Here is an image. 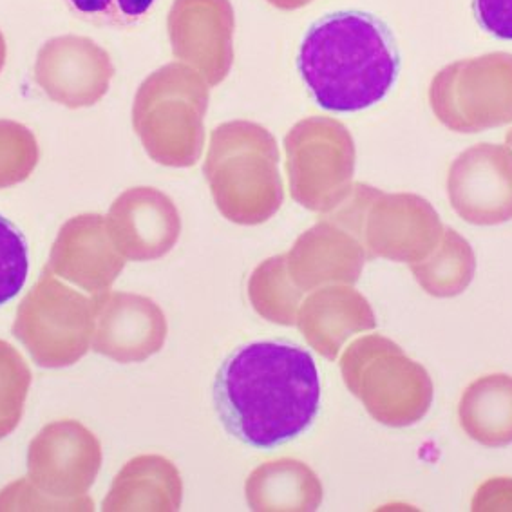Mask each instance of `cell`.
<instances>
[{"label":"cell","mask_w":512,"mask_h":512,"mask_svg":"<svg viewBox=\"0 0 512 512\" xmlns=\"http://www.w3.org/2000/svg\"><path fill=\"white\" fill-rule=\"evenodd\" d=\"M214 399L234 437L247 446L272 449L312 426L321 404L319 371L299 346L252 342L221 366Z\"/></svg>","instance_id":"6da1fadb"},{"label":"cell","mask_w":512,"mask_h":512,"mask_svg":"<svg viewBox=\"0 0 512 512\" xmlns=\"http://www.w3.org/2000/svg\"><path fill=\"white\" fill-rule=\"evenodd\" d=\"M297 67L319 107L357 113L388 96L399 76L400 55L382 20L362 11H339L308 29Z\"/></svg>","instance_id":"7a4b0ae2"},{"label":"cell","mask_w":512,"mask_h":512,"mask_svg":"<svg viewBox=\"0 0 512 512\" xmlns=\"http://www.w3.org/2000/svg\"><path fill=\"white\" fill-rule=\"evenodd\" d=\"M203 174L219 212L238 225L265 223L285 200L279 147L254 122L234 120L212 131Z\"/></svg>","instance_id":"3957f363"},{"label":"cell","mask_w":512,"mask_h":512,"mask_svg":"<svg viewBox=\"0 0 512 512\" xmlns=\"http://www.w3.org/2000/svg\"><path fill=\"white\" fill-rule=\"evenodd\" d=\"M209 84L183 64L172 62L143 80L133 104V127L152 162L189 169L205 147Z\"/></svg>","instance_id":"277c9868"},{"label":"cell","mask_w":512,"mask_h":512,"mask_svg":"<svg viewBox=\"0 0 512 512\" xmlns=\"http://www.w3.org/2000/svg\"><path fill=\"white\" fill-rule=\"evenodd\" d=\"M323 216L361 239L368 259L408 265L429 256L446 228L417 194H386L366 183L353 185L346 200Z\"/></svg>","instance_id":"5b68a950"},{"label":"cell","mask_w":512,"mask_h":512,"mask_svg":"<svg viewBox=\"0 0 512 512\" xmlns=\"http://www.w3.org/2000/svg\"><path fill=\"white\" fill-rule=\"evenodd\" d=\"M342 379L380 424L415 426L433 404V380L397 342L368 335L351 342L341 359Z\"/></svg>","instance_id":"8992f818"},{"label":"cell","mask_w":512,"mask_h":512,"mask_svg":"<svg viewBox=\"0 0 512 512\" xmlns=\"http://www.w3.org/2000/svg\"><path fill=\"white\" fill-rule=\"evenodd\" d=\"M95 332L93 297L64 285L49 268L22 299L13 333L40 368H69L86 357Z\"/></svg>","instance_id":"52a82bcc"},{"label":"cell","mask_w":512,"mask_h":512,"mask_svg":"<svg viewBox=\"0 0 512 512\" xmlns=\"http://www.w3.org/2000/svg\"><path fill=\"white\" fill-rule=\"evenodd\" d=\"M285 152L295 203L326 214L346 200L353 187L355 142L341 122L304 118L286 134Z\"/></svg>","instance_id":"ba28073f"},{"label":"cell","mask_w":512,"mask_h":512,"mask_svg":"<svg viewBox=\"0 0 512 512\" xmlns=\"http://www.w3.org/2000/svg\"><path fill=\"white\" fill-rule=\"evenodd\" d=\"M102 467V444L84 424L57 420L42 427L28 447V480L67 511H93L87 496Z\"/></svg>","instance_id":"9c48e42d"},{"label":"cell","mask_w":512,"mask_h":512,"mask_svg":"<svg viewBox=\"0 0 512 512\" xmlns=\"http://www.w3.org/2000/svg\"><path fill=\"white\" fill-rule=\"evenodd\" d=\"M489 62H456L435 76L429 102L447 129L471 134L512 122V75H489Z\"/></svg>","instance_id":"30bf717a"},{"label":"cell","mask_w":512,"mask_h":512,"mask_svg":"<svg viewBox=\"0 0 512 512\" xmlns=\"http://www.w3.org/2000/svg\"><path fill=\"white\" fill-rule=\"evenodd\" d=\"M167 31L174 57L219 86L234 64L236 15L230 0H174Z\"/></svg>","instance_id":"8fae6325"},{"label":"cell","mask_w":512,"mask_h":512,"mask_svg":"<svg viewBox=\"0 0 512 512\" xmlns=\"http://www.w3.org/2000/svg\"><path fill=\"white\" fill-rule=\"evenodd\" d=\"M35 82L51 102L69 109L98 104L114 78L111 55L91 38H49L35 60Z\"/></svg>","instance_id":"7c38bea8"},{"label":"cell","mask_w":512,"mask_h":512,"mask_svg":"<svg viewBox=\"0 0 512 512\" xmlns=\"http://www.w3.org/2000/svg\"><path fill=\"white\" fill-rule=\"evenodd\" d=\"M447 194L465 223L493 227L511 221V149L480 143L462 152L449 169Z\"/></svg>","instance_id":"4fadbf2b"},{"label":"cell","mask_w":512,"mask_h":512,"mask_svg":"<svg viewBox=\"0 0 512 512\" xmlns=\"http://www.w3.org/2000/svg\"><path fill=\"white\" fill-rule=\"evenodd\" d=\"M96 353L118 364L151 359L167 341L169 324L158 304L145 295L100 292L93 295Z\"/></svg>","instance_id":"5bb4252c"},{"label":"cell","mask_w":512,"mask_h":512,"mask_svg":"<svg viewBox=\"0 0 512 512\" xmlns=\"http://www.w3.org/2000/svg\"><path fill=\"white\" fill-rule=\"evenodd\" d=\"M107 228L114 247L129 261H156L176 247L180 212L174 201L154 187L125 190L109 207Z\"/></svg>","instance_id":"9a60e30c"},{"label":"cell","mask_w":512,"mask_h":512,"mask_svg":"<svg viewBox=\"0 0 512 512\" xmlns=\"http://www.w3.org/2000/svg\"><path fill=\"white\" fill-rule=\"evenodd\" d=\"M124 266L125 257L114 247L105 216L80 214L60 228L46 268L95 295L109 290Z\"/></svg>","instance_id":"2e32d148"},{"label":"cell","mask_w":512,"mask_h":512,"mask_svg":"<svg viewBox=\"0 0 512 512\" xmlns=\"http://www.w3.org/2000/svg\"><path fill=\"white\" fill-rule=\"evenodd\" d=\"M368 261L361 239L323 216L308 228L286 254L288 272L306 292L330 285H353Z\"/></svg>","instance_id":"e0dca14e"},{"label":"cell","mask_w":512,"mask_h":512,"mask_svg":"<svg viewBox=\"0 0 512 512\" xmlns=\"http://www.w3.org/2000/svg\"><path fill=\"white\" fill-rule=\"evenodd\" d=\"M295 324L313 350L335 361L353 335L375 330L377 319L361 292L351 285H330L304 299Z\"/></svg>","instance_id":"ac0fdd59"},{"label":"cell","mask_w":512,"mask_h":512,"mask_svg":"<svg viewBox=\"0 0 512 512\" xmlns=\"http://www.w3.org/2000/svg\"><path fill=\"white\" fill-rule=\"evenodd\" d=\"M183 482L178 467L165 456L142 455L129 460L116 475L102 509L118 511H178Z\"/></svg>","instance_id":"d6986e66"},{"label":"cell","mask_w":512,"mask_h":512,"mask_svg":"<svg viewBox=\"0 0 512 512\" xmlns=\"http://www.w3.org/2000/svg\"><path fill=\"white\" fill-rule=\"evenodd\" d=\"M252 511H317L323 485L308 465L281 458L257 467L245 485Z\"/></svg>","instance_id":"ffe728a7"},{"label":"cell","mask_w":512,"mask_h":512,"mask_svg":"<svg viewBox=\"0 0 512 512\" xmlns=\"http://www.w3.org/2000/svg\"><path fill=\"white\" fill-rule=\"evenodd\" d=\"M458 418L467 437L485 447L512 444V377L494 373L465 389Z\"/></svg>","instance_id":"44dd1931"},{"label":"cell","mask_w":512,"mask_h":512,"mask_svg":"<svg viewBox=\"0 0 512 512\" xmlns=\"http://www.w3.org/2000/svg\"><path fill=\"white\" fill-rule=\"evenodd\" d=\"M409 268L426 294L440 299L456 297L475 279V252L467 239L446 227L431 254Z\"/></svg>","instance_id":"7402d4cb"},{"label":"cell","mask_w":512,"mask_h":512,"mask_svg":"<svg viewBox=\"0 0 512 512\" xmlns=\"http://www.w3.org/2000/svg\"><path fill=\"white\" fill-rule=\"evenodd\" d=\"M304 292L288 272L286 256L270 257L257 266L248 281V299L263 319L294 326Z\"/></svg>","instance_id":"603a6c76"},{"label":"cell","mask_w":512,"mask_h":512,"mask_svg":"<svg viewBox=\"0 0 512 512\" xmlns=\"http://www.w3.org/2000/svg\"><path fill=\"white\" fill-rule=\"evenodd\" d=\"M31 380L28 362L10 342L0 341V440L19 427Z\"/></svg>","instance_id":"cb8c5ba5"},{"label":"cell","mask_w":512,"mask_h":512,"mask_svg":"<svg viewBox=\"0 0 512 512\" xmlns=\"http://www.w3.org/2000/svg\"><path fill=\"white\" fill-rule=\"evenodd\" d=\"M40 162L33 131L15 120H0V190L28 180Z\"/></svg>","instance_id":"d4e9b609"},{"label":"cell","mask_w":512,"mask_h":512,"mask_svg":"<svg viewBox=\"0 0 512 512\" xmlns=\"http://www.w3.org/2000/svg\"><path fill=\"white\" fill-rule=\"evenodd\" d=\"M76 19L105 28H133L149 17L158 0H64Z\"/></svg>","instance_id":"484cf974"},{"label":"cell","mask_w":512,"mask_h":512,"mask_svg":"<svg viewBox=\"0 0 512 512\" xmlns=\"http://www.w3.org/2000/svg\"><path fill=\"white\" fill-rule=\"evenodd\" d=\"M28 274V243L10 219L0 216V306L22 292Z\"/></svg>","instance_id":"4316f807"},{"label":"cell","mask_w":512,"mask_h":512,"mask_svg":"<svg viewBox=\"0 0 512 512\" xmlns=\"http://www.w3.org/2000/svg\"><path fill=\"white\" fill-rule=\"evenodd\" d=\"M475 13L489 35L512 40V0H475Z\"/></svg>","instance_id":"83f0119b"},{"label":"cell","mask_w":512,"mask_h":512,"mask_svg":"<svg viewBox=\"0 0 512 512\" xmlns=\"http://www.w3.org/2000/svg\"><path fill=\"white\" fill-rule=\"evenodd\" d=\"M473 511H512V478L485 482L473 500Z\"/></svg>","instance_id":"f1b7e54d"},{"label":"cell","mask_w":512,"mask_h":512,"mask_svg":"<svg viewBox=\"0 0 512 512\" xmlns=\"http://www.w3.org/2000/svg\"><path fill=\"white\" fill-rule=\"evenodd\" d=\"M266 2H268L270 6L277 8V10L294 11L308 6L313 0H266Z\"/></svg>","instance_id":"f546056e"},{"label":"cell","mask_w":512,"mask_h":512,"mask_svg":"<svg viewBox=\"0 0 512 512\" xmlns=\"http://www.w3.org/2000/svg\"><path fill=\"white\" fill-rule=\"evenodd\" d=\"M6 57H8V46H6V38L0 31V71L6 66Z\"/></svg>","instance_id":"4dcf8cb0"},{"label":"cell","mask_w":512,"mask_h":512,"mask_svg":"<svg viewBox=\"0 0 512 512\" xmlns=\"http://www.w3.org/2000/svg\"><path fill=\"white\" fill-rule=\"evenodd\" d=\"M507 142H509V145L512 147V131L511 133L507 134Z\"/></svg>","instance_id":"1f68e13d"}]
</instances>
